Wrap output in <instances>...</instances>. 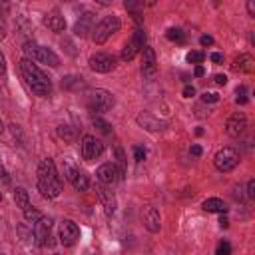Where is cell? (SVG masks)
Listing matches in <instances>:
<instances>
[{
  "instance_id": "cell-1",
  "label": "cell",
  "mask_w": 255,
  "mask_h": 255,
  "mask_svg": "<svg viewBox=\"0 0 255 255\" xmlns=\"http://www.w3.org/2000/svg\"><path fill=\"white\" fill-rule=\"evenodd\" d=\"M36 173H38V189L42 191V195L48 197V199L58 197L60 191H62V179L58 175L54 159H50V157L40 159Z\"/></svg>"
},
{
  "instance_id": "cell-2",
  "label": "cell",
  "mask_w": 255,
  "mask_h": 255,
  "mask_svg": "<svg viewBox=\"0 0 255 255\" xmlns=\"http://www.w3.org/2000/svg\"><path fill=\"white\" fill-rule=\"evenodd\" d=\"M20 72L28 84V88L36 94V96H48L52 92V84H50V78L32 62V60H26L22 58L20 60Z\"/></svg>"
},
{
  "instance_id": "cell-3",
  "label": "cell",
  "mask_w": 255,
  "mask_h": 255,
  "mask_svg": "<svg viewBox=\"0 0 255 255\" xmlns=\"http://www.w3.org/2000/svg\"><path fill=\"white\" fill-rule=\"evenodd\" d=\"M62 169H64L66 179L72 183V187H74L76 191H86V189L90 187V177L86 175V171H82V169L74 163V159L66 157L64 163H62Z\"/></svg>"
},
{
  "instance_id": "cell-4",
  "label": "cell",
  "mask_w": 255,
  "mask_h": 255,
  "mask_svg": "<svg viewBox=\"0 0 255 255\" xmlns=\"http://www.w3.org/2000/svg\"><path fill=\"white\" fill-rule=\"evenodd\" d=\"M120 18L116 16V14H110V16H104L98 24H96V28L92 30L94 34H92V38H94V42L96 44H104L110 36H114L118 30H120Z\"/></svg>"
},
{
  "instance_id": "cell-5",
  "label": "cell",
  "mask_w": 255,
  "mask_h": 255,
  "mask_svg": "<svg viewBox=\"0 0 255 255\" xmlns=\"http://www.w3.org/2000/svg\"><path fill=\"white\" fill-rule=\"evenodd\" d=\"M114 104H116L114 94L108 92V90H104V88H96V90L90 94V98H88L90 110H92V112H98V114H104V112L112 110Z\"/></svg>"
},
{
  "instance_id": "cell-6",
  "label": "cell",
  "mask_w": 255,
  "mask_h": 255,
  "mask_svg": "<svg viewBox=\"0 0 255 255\" xmlns=\"http://www.w3.org/2000/svg\"><path fill=\"white\" fill-rule=\"evenodd\" d=\"M213 163H215L217 171L227 173V171H231V169L237 167V163H239V153H237L233 147H221V149L213 155Z\"/></svg>"
},
{
  "instance_id": "cell-7",
  "label": "cell",
  "mask_w": 255,
  "mask_h": 255,
  "mask_svg": "<svg viewBox=\"0 0 255 255\" xmlns=\"http://www.w3.org/2000/svg\"><path fill=\"white\" fill-rule=\"evenodd\" d=\"M90 70L98 74H110L116 70V56L108 52H96L90 56Z\"/></svg>"
},
{
  "instance_id": "cell-8",
  "label": "cell",
  "mask_w": 255,
  "mask_h": 255,
  "mask_svg": "<svg viewBox=\"0 0 255 255\" xmlns=\"http://www.w3.org/2000/svg\"><path fill=\"white\" fill-rule=\"evenodd\" d=\"M102 151H104V143H102L98 137H94V135H84V137H82L80 153H82V157H84L86 161H92V159L100 157Z\"/></svg>"
},
{
  "instance_id": "cell-9",
  "label": "cell",
  "mask_w": 255,
  "mask_h": 255,
  "mask_svg": "<svg viewBox=\"0 0 255 255\" xmlns=\"http://www.w3.org/2000/svg\"><path fill=\"white\" fill-rule=\"evenodd\" d=\"M124 173L120 171V167L116 165V163H102L98 169H96V177H98V181L102 183V185H112V183H116V181H120V177H122Z\"/></svg>"
},
{
  "instance_id": "cell-10",
  "label": "cell",
  "mask_w": 255,
  "mask_h": 255,
  "mask_svg": "<svg viewBox=\"0 0 255 255\" xmlns=\"http://www.w3.org/2000/svg\"><path fill=\"white\" fill-rule=\"evenodd\" d=\"M141 74L145 80H155L157 76V62H155V52L153 48L145 46L141 50Z\"/></svg>"
},
{
  "instance_id": "cell-11",
  "label": "cell",
  "mask_w": 255,
  "mask_h": 255,
  "mask_svg": "<svg viewBox=\"0 0 255 255\" xmlns=\"http://www.w3.org/2000/svg\"><path fill=\"white\" fill-rule=\"evenodd\" d=\"M52 219L42 215L36 223H34V239L38 241V245H52Z\"/></svg>"
},
{
  "instance_id": "cell-12",
  "label": "cell",
  "mask_w": 255,
  "mask_h": 255,
  "mask_svg": "<svg viewBox=\"0 0 255 255\" xmlns=\"http://www.w3.org/2000/svg\"><path fill=\"white\" fill-rule=\"evenodd\" d=\"M80 237V227L72 219H64L60 223V243L64 247H72Z\"/></svg>"
},
{
  "instance_id": "cell-13",
  "label": "cell",
  "mask_w": 255,
  "mask_h": 255,
  "mask_svg": "<svg viewBox=\"0 0 255 255\" xmlns=\"http://www.w3.org/2000/svg\"><path fill=\"white\" fill-rule=\"evenodd\" d=\"M94 191H96V195H98V199H100L106 215H114V211H116V195L106 185H102V183H96L94 185Z\"/></svg>"
},
{
  "instance_id": "cell-14",
  "label": "cell",
  "mask_w": 255,
  "mask_h": 255,
  "mask_svg": "<svg viewBox=\"0 0 255 255\" xmlns=\"http://www.w3.org/2000/svg\"><path fill=\"white\" fill-rule=\"evenodd\" d=\"M135 122H137V126L143 128L145 131H161V129L165 128V122H161L159 118H155V116L149 114V112H139V114L135 116Z\"/></svg>"
},
{
  "instance_id": "cell-15",
  "label": "cell",
  "mask_w": 255,
  "mask_h": 255,
  "mask_svg": "<svg viewBox=\"0 0 255 255\" xmlns=\"http://www.w3.org/2000/svg\"><path fill=\"white\" fill-rule=\"evenodd\" d=\"M247 128V118L243 114H233L227 118L225 122V131L231 135V137H239Z\"/></svg>"
},
{
  "instance_id": "cell-16",
  "label": "cell",
  "mask_w": 255,
  "mask_h": 255,
  "mask_svg": "<svg viewBox=\"0 0 255 255\" xmlns=\"http://www.w3.org/2000/svg\"><path fill=\"white\" fill-rule=\"evenodd\" d=\"M141 217H143V223H145V227H147V231H151V233H157L159 231V227H161V217H159V211L155 209V207H145L143 209V213H141Z\"/></svg>"
},
{
  "instance_id": "cell-17",
  "label": "cell",
  "mask_w": 255,
  "mask_h": 255,
  "mask_svg": "<svg viewBox=\"0 0 255 255\" xmlns=\"http://www.w3.org/2000/svg\"><path fill=\"white\" fill-rule=\"evenodd\" d=\"M92 24H94V14H92V12H86V14L80 16V20L76 22V26H74V34L80 36V38H88L90 32L94 30Z\"/></svg>"
},
{
  "instance_id": "cell-18",
  "label": "cell",
  "mask_w": 255,
  "mask_h": 255,
  "mask_svg": "<svg viewBox=\"0 0 255 255\" xmlns=\"http://www.w3.org/2000/svg\"><path fill=\"white\" fill-rule=\"evenodd\" d=\"M36 60L42 62V64H48V66H52V68H58V66H60V58H58L56 52H54L52 48H48V46H38V50H36Z\"/></svg>"
},
{
  "instance_id": "cell-19",
  "label": "cell",
  "mask_w": 255,
  "mask_h": 255,
  "mask_svg": "<svg viewBox=\"0 0 255 255\" xmlns=\"http://www.w3.org/2000/svg\"><path fill=\"white\" fill-rule=\"evenodd\" d=\"M253 68H255V62L249 54H239L231 64V70L241 72V74H249V72H253Z\"/></svg>"
},
{
  "instance_id": "cell-20",
  "label": "cell",
  "mask_w": 255,
  "mask_h": 255,
  "mask_svg": "<svg viewBox=\"0 0 255 255\" xmlns=\"http://www.w3.org/2000/svg\"><path fill=\"white\" fill-rule=\"evenodd\" d=\"M44 24L52 30V32H64L66 30V20L64 16H60L58 12H50L44 16Z\"/></svg>"
},
{
  "instance_id": "cell-21",
  "label": "cell",
  "mask_w": 255,
  "mask_h": 255,
  "mask_svg": "<svg viewBox=\"0 0 255 255\" xmlns=\"http://www.w3.org/2000/svg\"><path fill=\"white\" fill-rule=\"evenodd\" d=\"M201 207L205 211H209V213H225L227 211V203L223 199H219V197H207L201 203Z\"/></svg>"
},
{
  "instance_id": "cell-22",
  "label": "cell",
  "mask_w": 255,
  "mask_h": 255,
  "mask_svg": "<svg viewBox=\"0 0 255 255\" xmlns=\"http://www.w3.org/2000/svg\"><path fill=\"white\" fill-rule=\"evenodd\" d=\"M14 201H16V205L24 211V209H28L30 207V195H28V191L24 189V187H16L14 189Z\"/></svg>"
},
{
  "instance_id": "cell-23",
  "label": "cell",
  "mask_w": 255,
  "mask_h": 255,
  "mask_svg": "<svg viewBox=\"0 0 255 255\" xmlns=\"http://www.w3.org/2000/svg\"><path fill=\"white\" fill-rule=\"evenodd\" d=\"M62 86L66 90H82L86 84H84V78H80V76H66L62 80Z\"/></svg>"
},
{
  "instance_id": "cell-24",
  "label": "cell",
  "mask_w": 255,
  "mask_h": 255,
  "mask_svg": "<svg viewBox=\"0 0 255 255\" xmlns=\"http://www.w3.org/2000/svg\"><path fill=\"white\" fill-rule=\"evenodd\" d=\"M139 52L145 48V32L141 30V28H135V32H133V36H131V40H129Z\"/></svg>"
},
{
  "instance_id": "cell-25",
  "label": "cell",
  "mask_w": 255,
  "mask_h": 255,
  "mask_svg": "<svg viewBox=\"0 0 255 255\" xmlns=\"http://www.w3.org/2000/svg\"><path fill=\"white\" fill-rule=\"evenodd\" d=\"M137 52H139V50H137L131 42H126V46L122 48V60H124V62H129V60H133V58H135V54H137Z\"/></svg>"
},
{
  "instance_id": "cell-26",
  "label": "cell",
  "mask_w": 255,
  "mask_h": 255,
  "mask_svg": "<svg viewBox=\"0 0 255 255\" xmlns=\"http://www.w3.org/2000/svg\"><path fill=\"white\" fill-rule=\"evenodd\" d=\"M167 38H169L171 42H179V44L185 42V34H183L181 28H169V30H167Z\"/></svg>"
},
{
  "instance_id": "cell-27",
  "label": "cell",
  "mask_w": 255,
  "mask_h": 255,
  "mask_svg": "<svg viewBox=\"0 0 255 255\" xmlns=\"http://www.w3.org/2000/svg\"><path fill=\"white\" fill-rule=\"evenodd\" d=\"M22 213H24V219H26L28 223H36V221H38V219L42 217V213H40V211H38L36 207H32V205H30L28 209H24Z\"/></svg>"
},
{
  "instance_id": "cell-28",
  "label": "cell",
  "mask_w": 255,
  "mask_h": 255,
  "mask_svg": "<svg viewBox=\"0 0 255 255\" xmlns=\"http://www.w3.org/2000/svg\"><path fill=\"white\" fill-rule=\"evenodd\" d=\"M22 50H24V54H26V60H36V50H38V44H36V42L28 40Z\"/></svg>"
},
{
  "instance_id": "cell-29",
  "label": "cell",
  "mask_w": 255,
  "mask_h": 255,
  "mask_svg": "<svg viewBox=\"0 0 255 255\" xmlns=\"http://www.w3.org/2000/svg\"><path fill=\"white\" fill-rule=\"evenodd\" d=\"M205 60V54L203 52H197V50H193V52H189L187 54V62L189 64H195V66H201V62Z\"/></svg>"
},
{
  "instance_id": "cell-30",
  "label": "cell",
  "mask_w": 255,
  "mask_h": 255,
  "mask_svg": "<svg viewBox=\"0 0 255 255\" xmlns=\"http://www.w3.org/2000/svg\"><path fill=\"white\" fill-rule=\"evenodd\" d=\"M58 135L64 139V141H72L74 139V129L70 126H60L58 128Z\"/></svg>"
},
{
  "instance_id": "cell-31",
  "label": "cell",
  "mask_w": 255,
  "mask_h": 255,
  "mask_svg": "<svg viewBox=\"0 0 255 255\" xmlns=\"http://www.w3.org/2000/svg\"><path fill=\"white\" fill-rule=\"evenodd\" d=\"M94 126H96L100 131H104V133H112V124H108V122L102 120V118H94Z\"/></svg>"
},
{
  "instance_id": "cell-32",
  "label": "cell",
  "mask_w": 255,
  "mask_h": 255,
  "mask_svg": "<svg viewBox=\"0 0 255 255\" xmlns=\"http://www.w3.org/2000/svg\"><path fill=\"white\" fill-rule=\"evenodd\" d=\"M215 255H231V245H229V241H219L217 243V249H215Z\"/></svg>"
},
{
  "instance_id": "cell-33",
  "label": "cell",
  "mask_w": 255,
  "mask_h": 255,
  "mask_svg": "<svg viewBox=\"0 0 255 255\" xmlns=\"http://www.w3.org/2000/svg\"><path fill=\"white\" fill-rule=\"evenodd\" d=\"M235 102H237V104H245V102H247V88H245V86H239V88L235 90Z\"/></svg>"
},
{
  "instance_id": "cell-34",
  "label": "cell",
  "mask_w": 255,
  "mask_h": 255,
  "mask_svg": "<svg viewBox=\"0 0 255 255\" xmlns=\"http://www.w3.org/2000/svg\"><path fill=\"white\" fill-rule=\"evenodd\" d=\"M201 100H203L205 104H213V102H217V100H219V96H217L215 92H205V94L201 96Z\"/></svg>"
},
{
  "instance_id": "cell-35",
  "label": "cell",
  "mask_w": 255,
  "mask_h": 255,
  "mask_svg": "<svg viewBox=\"0 0 255 255\" xmlns=\"http://www.w3.org/2000/svg\"><path fill=\"white\" fill-rule=\"evenodd\" d=\"M143 157H145V149H143L141 145H135V147H133V159H135V161H141Z\"/></svg>"
},
{
  "instance_id": "cell-36",
  "label": "cell",
  "mask_w": 255,
  "mask_h": 255,
  "mask_svg": "<svg viewBox=\"0 0 255 255\" xmlns=\"http://www.w3.org/2000/svg\"><path fill=\"white\" fill-rule=\"evenodd\" d=\"M247 197L249 199H255V181L253 179L247 181Z\"/></svg>"
},
{
  "instance_id": "cell-37",
  "label": "cell",
  "mask_w": 255,
  "mask_h": 255,
  "mask_svg": "<svg viewBox=\"0 0 255 255\" xmlns=\"http://www.w3.org/2000/svg\"><path fill=\"white\" fill-rule=\"evenodd\" d=\"M62 46H66V52H68L70 56H76V54H78V52L74 50V44H72L70 40H64V42H62Z\"/></svg>"
},
{
  "instance_id": "cell-38",
  "label": "cell",
  "mask_w": 255,
  "mask_h": 255,
  "mask_svg": "<svg viewBox=\"0 0 255 255\" xmlns=\"http://www.w3.org/2000/svg\"><path fill=\"white\" fill-rule=\"evenodd\" d=\"M213 82L219 84V86H225L227 84V76L225 74H217V76H213Z\"/></svg>"
},
{
  "instance_id": "cell-39",
  "label": "cell",
  "mask_w": 255,
  "mask_h": 255,
  "mask_svg": "<svg viewBox=\"0 0 255 255\" xmlns=\"http://www.w3.org/2000/svg\"><path fill=\"white\" fill-rule=\"evenodd\" d=\"M199 42H201V46H211V44H213V38H211L209 34H203V36L199 38Z\"/></svg>"
},
{
  "instance_id": "cell-40",
  "label": "cell",
  "mask_w": 255,
  "mask_h": 255,
  "mask_svg": "<svg viewBox=\"0 0 255 255\" xmlns=\"http://www.w3.org/2000/svg\"><path fill=\"white\" fill-rule=\"evenodd\" d=\"M181 94H183V98H191V96H195V88L193 86H185Z\"/></svg>"
},
{
  "instance_id": "cell-41",
  "label": "cell",
  "mask_w": 255,
  "mask_h": 255,
  "mask_svg": "<svg viewBox=\"0 0 255 255\" xmlns=\"http://www.w3.org/2000/svg\"><path fill=\"white\" fill-rule=\"evenodd\" d=\"M211 62H213V64H221V62H223V54L213 52V54H211Z\"/></svg>"
},
{
  "instance_id": "cell-42",
  "label": "cell",
  "mask_w": 255,
  "mask_h": 255,
  "mask_svg": "<svg viewBox=\"0 0 255 255\" xmlns=\"http://www.w3.org/2000/svg\"><path fill=\"white\" fill-rule=\"evenodd\" d=\"M189 151H191V153H193V155H195V157H197V155H201V145H197V143H193V145H191V149H189Z\"/></svg>"
},
{
  "instance_id": "cell-43",
  "label": "cell",
  "mask_w": 255,
  "mask_h": 255,
  "mask_svg": "<svg viewBox=\"0 0 255 255\" xmlns=\"http://www.w3.org/2000/svg\"><path fill=\"white\" fill-rule=\"evenodd\" d=\"M0 177H2V181L4 183H10V177H8V173H6V169L0 165Z\"/></svg>"
},
{
  "instance_id": "cell-44",
  "label": "cell",
  "mask_w": 255,
  "mask_h": 255,
  "mask_svg": "<svg viewBox=\"0 0 255 255\" xmlns=\"http://www.w3.org/2000/svg\"><path fill=\"white\" fill-rule=\"evenodd\" d=\"M247 12H249L251 16H255V2H253V0L247 2Z\"/></svg>"
},
{
  "instance_id": "cell-45",
  "label": "cell",
  "mask_w": 255,
  "mask_h": 255,
  "mask_svg": "<svg viewBox=\"0 0 255 255\" xmlns=\"http://www.w3.org/2000/svg\"><path fill=\"white\" fill-rule=\"evenodd\" d=\"M193 74H195L197 78H201V76L205 74V70H203V66H195V70H193Z\"/></svg>"
},
{
  "instance_id": "cell-46",
  "label": "cell",
  "mask_w": 255,
  "mask_h": 255,
  "mask_svg": "<svg viewBox=\"0 0 255 255\" xmlns=\"http://www.w3.org/2000/svg\"><path fill=\"white\" fill-rule=\"evenodd\" d=\"M4 36H6V26H4V20L0 18V40H4Z\"/></svg>"
},
{
  "instance_id": "cell-47",
  "label": "cell",
  "mask_w": 255,
  "mask_h": 255,
  "mask_svg": "<svg viewBox=\"0 0 255 255\" xmlns=\"http://www.w3.org/2000/svg\"><path fill=\"white\" fill-rule=\"evenodd\" d=\"M219 225H221V227H227V225H229V221H227V217H225L223 213H221V217H219Z\"/></svg>"
},
{
  "instance_id": "cell-48",
  "label": "cell",
  "mask_w": 255,
  "mask_h": 255,
  "mask_svg": "<svg viewBox=\"0 0 255 255\" xmlns=\"http://www.w3.org/2000/svg\"><path fill=\"white\" fill-rule=\"evenodd\" d=\"M6 72V62H4V56L0 54V74H4Z\"/></svg>"
},
{
  "instance_id": "cell-49",
  "label": "cell",
  "mask_w": 255,
  "mask_h": 255,
  "mask_svg": "<svg viewBox=\"0 0 255 255\" xmlns=\"http://www.w3.org/2000/svg\"><path fill=\"white\" fill-rule=\"evenodd\" d=\"M4 131V124H2V120H0V133Z\"/></svg>"
},
{
  "instance_id": "cell-50",
  "label": "cell",
  "mask_w": 255,
  "mask_h": 255,
  "mask_svg": "<svg viewBox=\"0 0 255 255\" xmlns=\"http://www.w3.org/2000/svg\"><path fill=\"white\" fill-rule=\"evenodd\" d=\"M0 201H2V193H0Z\"/></svg>"
},
{
  "instance_id": "cell-51",
  "label": "cell",
  "mask_w": 255,
  "mask_h": 255,
  "mask_svg": "<svg viewBox=\"0 0 255 255\" xmlns=\"http://www.w3.org/2000/svg\"><path fill=\"white\" fill-rule=\"evenodd\" d=\"M0 255H2V253H0Z\"/></svg>"
}]
</instances>
